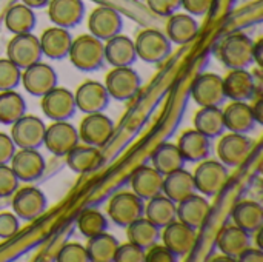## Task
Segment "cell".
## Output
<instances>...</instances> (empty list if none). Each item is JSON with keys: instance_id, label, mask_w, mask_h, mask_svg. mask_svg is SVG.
Masks as SVG:
<instances>
[{"instance_id": "obj_36", "label": "cell", "mask_w": 263, "mask_h": 262, "mask_svg": "<svg viewBox=\"0 0 263 262\" xmlns=\"http://www.w3.org/2000/svg\"><path fill=\"white\" fill-rule=\"evenodd\" d=\"M126 238L128 242L146 250L153 244L159 242L160 229L153 222H149L145 216H142L126 227Z\"/></svg>"}, {"instance_id": "obj_23", "label": "cell", "mask_w": 263, "mask_h": 262, "mask_svg": "<svg viewBox=\"0 0 263 262\" xmlns=\"http://www.w3.org/2000/svg\"><path fill=\"white\" fill-rule=\"evenodd\" d=\"M131 190L140 199H153L163 191V174L154 167L142 165L131 176Z\"/></svg>"}, {"instance_id": "obj_48", "label": "cell", "mask_w": 263, "mask_h": 262, "mask_svg": "<svg viewBox=\"0 0 263 262\" xmlns=\"http://www.w3.org/2000/svg\"><path fill=\"white\" fill-rule=\"evenodd\" d=\"M214 0H180L182 8L191 15H205L211 9Z\"/></svg>"}, {"instance_id": "obj_49", "label": "cell", "mask_w": 263, "mask_h": 262, "mask_svg": "<svg viewBox=\"0 0 263 262\" xmlns=\"http://www.w3.org/2000/svg\"><path fill=\"white\" fill-rule=\"evenodd\" d=\"M15 144L11 139L9 134H5L0 131V165L2 164H9V161L12 159L14 153H15Z\"/></svg>"}, {"instance_id": "obj_46", "label": "cell", "mask_w": 263, "mask_h": 262, "mask_svg": "<svg viewBox=\"0 0 263 262\" xmlns=\"http://www.w3.org/2000/svg\"><path fill=\"white\" fill-rule=\"evenodd\" d=\"M146 5L154 14L160 17H168L182 8L180 0H146Z\"/></svg>"}, {"instance_id": "obj_43", "label": "cell", "mask_w": 263, "mask_h": 262, "mask_svg": "<svg viewBox=\"0 0 263 262\" xmlns=\"http://www.w3.org/2000/svg\"><path fill=\"white\" fill-rule=\"evenodd\" d=\"M18 182L20 181L17 179L12 168L8 167V164H2L0 165V199L11 198L14 191L18 188Z\"/></svg>"}, {"instance_id": "obj_2", "label": "cell", "mask_w": 263, "mask_h": 262, "mask_svg": "<svg viewBox=\"0 0 263 262\" xmlns=\"http://www.w3.org/2000/svg\"><path fill=\"white\" fill-rule=\"evenodd\" d=\"M219 59L230 69L251 66L254 63V40L245 32L227 36L219 46Z\"/></svg>"}, {"instance_id": "obj_47", "label": "cell", "mask_w": 263, "mask_h": 262, "mask_svg": "<svg viewBox=\"0 0 263 262\" xmlns=\"http://www.w3.org/2000/svg\"><path fill=\"white\" fill-rule=\"evenodd\" d=\"M18 229H20V222L14 213H9V212L0 213V238L2 239L12 238L18 232Z\"/></svg>"}, {"instance_id": "obj_26", "label": "cell", "mask_w": 263, "mask_h": 262, "mask_svg": "<svg viewBox=\"0 0 263 262\" xmlns=\"http://www.w3.org/2000/svg\"><path fill=\"white\" fill-rule=\"evenodd\" d=\"M165 34L171 43L186 45V43H191L197 37L199 23L194 19V15L188 12H174L168 15Z\"/></svg>"}, {"instance_id": "obj_52", "label": "cell", "mask_w": 263, "mask_h": 262, "mask_svg": "<svg viewBox=\"0 0 263 262\" xmlns=\"http://www.w3.org/2000/svg\"><path fill=\"white\" fill-rule=\"evenodd\" d=\"M48 2H49V0H22V3H23V5H26V6L32 8V9L43 8V6H46V5H48Z\"/></svg>"}, {"instance_id": "obj_40", "label": "cell", "mask_w": 263, "mask_h": 262, "mask_svg": "<svg viewBox=\"0 0 263 262\" xmlns=\"http://www.w3.org/2000/svg\"><path fill=\"white\" fill-rule=\"evenodd\" d=\"M77 229L85 238H92L106 232L108 219L100 210L86 208L77 218Z\"/></svg>"}, {"instance_id": "obj_27", "label": "cell", "mask_w": 263, "mask_h": 262, "mask_svg": "<svg viewBox=\"0 0 263 262\" xmlns=\"http://www.w3.org/2000/svg\"><path fill=\"white\" fill-rule=\"evenodd\" d=\"M176 145L179 147L185 162L205 161L210 158L211 153V139L197 131L196 128L183 131Z\"/></svg>"}, {"instance_id": "obj_30", "label": "cell", "mask_w": 263, "mask_h": 262, "mask_svg": "<svg viewBox=\"0 0 263 262\" xmlns=\"http://www.w3.org/2000/svg\"><path fill=\"white\" fill-rule=\"evenodd\" d=\"M166 198L179 204L180 201L186 199L188 196L197 193L194 187L193 173H190L185 168H180L177 171H173L166 176H163V191Z\"/></svg>"}, {"instance_id": "obj_41", "label": "cell", "mask_w": 263, "mask_h": 262, "mask_svg": "<svg viewBox=\"0 0 263 262\" xmlns=\"http://www.w3.org/2000/svg\"><path fill=\"white\" fill-rule=\"evenodd\" d=\"M22 69L8 57L0 59V91L15 90L20 85Z\"/></svg>"}, {"instance_id": "obj_21", "label": "cell", "mask_w": 263, "mask_h": 262, "mask_svg": "<svg viewBox=\"0 0 263 262\" xmlns=\"http://www.w3.org/2000/svg\"><path fill=\"white\" fill-rule=\"evenodd\" d=\"M39 42H40L42 54L45 57L51 60H62L68 57L72 37L66 28L54 25L51 28H46L42 32V36L39 37Z\"/></svg>"}, {"instance_id": "obj_29", "label": "cell", "mask_w": 263, "mask_h": 262, "mask_svg": "<svg viewBox=\"0 0 263 262\" xmlns=\"http://www.w3.org/2000/svg\"><path fill=\"white\" fill-rule=\"evenodd\" d=\"M216 244L222 255L237 259L239 255L251 246V235L237 225H227L219 232Z\"/></svg>"}, {"instance_id": "obj_24", "label": "cell", "mask_w": 263, "mask_h": 262, "mask_svg": "<svg viewBox=\"0 0 263 262\" xmlns=\"http://www.w3.org/2000/svg\"><path fill=\"white\" fill-rule=\"evenodd\" d=\"M210 218V204L202 195H191L177 204V221L199 230Z\"/></svg>"}, {"instance_id": "obj_8", "label": "cell", "mask_w": 263, "mask_h": 262, "mask_svg": "<svg viewBox=\"0 0 263 262\" xmlns=\"http://www.w3.org/2000/svg\"><path fill=\"white\" fill-rule=\"evenodd\" d=\"M42 48L39 37L32 32L15 34L8 42L6 46V57L15 63L20 69H25L37 62L42 60Z\"/></svg>"}, {"instance_id": "obj_44", "label": "cell", "mask_w": 263, "mask_h": 262, "mask_svg": "<svg viewBox=\"0 0 263 262\" xmlns=\"http://www.w3.org/2000/svg\"><path fill=\"white\" fill-rule=\"evenodd\" d=\"M114 262H145V250L131 242L119 244Z\"/></svg>"}, {"instance_id": "obj_15", "label": "cell", "mask_w": 263, "mask_h": 262, "mask_svg": "<svg viewBox=\"0 0 263 262\" xmlns=\"http://www.w3.org/2000/svg\"><path fill=\"white\" fill-rule=\"evenodd\" d=\"M20 83L23 85L25 91L34 97H42L49 90L57 86V73L48 63L42 60L22 69Z\"/></svg>"}, {"instance_id": "obj_39", "label": "cell", "mask_w": 263, "mask_h": 262, "mask_svg": "<svg viewBox=\"0 0 263 262\" xmlns=\"http://www.w3.org/2000/svg\"><path fill=\"white\" fill-rule=\"evenodd\" d=\"M26 113V102L15 90L0 91V124L12 125Z\"/></svg>"}, {"instance_id": "obj_34", "label": "cell", "mask_w": 263, "mask_h": 262, "mask_svg": "<svg viewBox=\"0 0 263 262\" xmlns=\"http://www.w3.org/2000/svg\"><path fill=\"white\" fill-rule=\"evenodd\" d=\"M231 216H233L234 225L240 227L250 235L263 229V208L259 202L242 201L234 207Z\"/></svg>"}, {"instance_id": "obj_19", "label": "cell", "mask_w": 263, "mask_h": 262, "mask_svg": "<svg viewBox=\"0 0 263 262\" xmlns=\"http://www.w3.org/2000/svg\"><path fill=\"white\" fill-rule=\"evenodd\" d=\"M109 94L102 82L86 80L80 86H77L74 93V100L77 110L85 114L89 113H102L106 110L109 103Z\"/></svg>"}, {"instance_id": "obj_22", "label": "cell", "mask_w": 263, "mask_h": 262, "mask_svg": "<svg viewBox=\"0 0 263 262\" xmlns=\"http://www.w3.org/2000/svg\"><path fill=\"white\" fill-rule=\"evenodd\" d=\"M225 97L231 100L247 102L256 94V82L253 74L247 69H230V73L222 77Z\"/></svg>"}, {"instance_id": "obj_16", "label": "cell", "mask_w": 263, "mask_h": 262, "mask_svg": "<svg viewBox=\"0 0 263 262\" xmlns=\"http://www.w3.org/2000/svg\"><path fill=\"white\" fill-rule=\"evenodd\" d=\"M9 164L17 179L26 184L39 181L43 176L46 165L43 156L39 153V150L34 148H20L18 151L15 150Z\"/></svg>"}, {"instance_id": "obj_31", "label": "cell", "mask_w": 263, "mask_h": 262, "mask_svg": "<svg viewBox=\"0 0 263 262\" xmlns=\"http://www.w3.org/2000/svg\"><path fill=\"white\" fill-rule=\"evenodd\" d=\"M68 167L79 174H86L96 171L102 164V154L97 147L91 145H76L66 156Z\"/></svg>"}, {"instance_id": "obj_32", "label": "cell", "mask_w": 263, "mask_h": 262, "mask_svg": "<svg viewBox=\"0 0 263 262\" xmlns=\"http://www.w3.org/2000/svg\"><path fill=\"white\" fill-rule=\"evenodd\" d=\"M143 216L162 230L177 219V204L162 193L153 199H148Z\"/></svg>"}, {"instance_id": "obj_33", "label": "cell", "mask_w": 263, "mask_h": 262, "mask_svg": "<svg viewBox=\"0 0 263 262\" xmlns=\"http://www.w3.org/2000/svg\"><path fill=\"white\" fill-rule=\"evenodd\" d=\"M194 128L210 139L220 137L227 128L220 107H200L194 114Z\"/></svg>"}, {"instance_id": "obj_37", "label": "cell", "mask_w": 263, "mask_h": 262, "mask_svg": "<svg viewBox=\"0 0 263 262\" xmlns=\"http://www.w3.org/2000/svg\"><path fill=\"white\" fill-rule=\"evenodd\" d=\"M153 167L163 176L185 167V159L176 144H162L153 154Z\"/></svg>"}, {"instance_id": "obj_25", "label": "cell", "mask_w": 263, "mask_h": 262, "mask_svg": "<svg viewBox=\"0 0 263 262\" xmlns=\"http://www.w3.org/2000/svg\"><path fill=\"white\" fill-rule=\"evenodd\" d=\"M222 111H223L225 128L231 133L248 134L254 130V127L257 124L253 108L247 102L233 100Z\"/></svg>"}, {"instance_id": "obj_50", "label": "cell", "mask_w": 263, "mask_h": 262, "mask_svg": "<svg viewBox=\"0 0 263 262\" xmlns=\"http://www.w3.org/2000/svg\"><path fill=\"white\" fill-rule=\"evenodd\" d=\"M237 261L240 262H263V250L262 249H254V247H248V249H245L240 255H239V258H237Z\"/></svg>"}, {"instance_id": "obj_42", "label": "cell", "mask_w": 263, "mask_h": 262, "mask_svg": "<svg viewBox=\"0 0 263 262\" xmlns=\"http://www.w3.org/2000/svg\"><path fill=\"white\" fill-rule=\"evenodd\" d=\"M59 262H89L86 246H82L79 242H69L65 244L60 252L57 253Z\"/></svg>"}, {"instance_id": "obj_14", "label": "cell", "mask_w": 263, "mask_h": 262, "mask_svg": "<svg viewBox=\"0 0 263 262\" xmlns=\"http://www.w3.org/2000/svg\"><path fill=\"white\" fill-rule=\"evenodd\" d=\"M40 105H42L43 114L48 119H51L52 122L68 120L77 111L74 93H71L66 88H62V86H54L46 94H43Z\"/></svg>"}, {"instance_id": "obj_5", "label": "cell", "mask_w": 263, "mask_h": 262, "mask_svg": "<svg viewBox=\"0 0 263 262\" xmlns=\"http://www.w3.org/2000/svg\"><path fill=\"white\" fill-rule=\"evenodd\" d=\"M134 46L137 57L146 63H160L173 51V43L166 34L153 28L140 31L134 40Z\"/></svg>"}, {"instance_id": "obj_9", "label": "cell", "mask_w": 263, "mask_h": 262, "mask_svg": "<svg viewBox=\"0 0 263 262\" xmlns=\"http://www.w3.org/2000/svg\"><path fill=\"white\" fill-rule=\"evenodd\" d=\"M46 196L37 187H22L12 195V212L22 221H35L46 210Z\"/></svg>"}, {"instance_id": "obj_17", "label": "cell", "mask_w": 263, "mask_h": 262, "mask_svg": "<svg viewBox=\"0 0 263 262\" xmlns=\"http://www.w3.org/2000/svg\"><path fill=\"white\" fill-rule=\"evenodd\" d=\"M162 242L173 252L176 258L190 255L197 244V230L185 225L180 221H174L163 227Z\"/></svg>"}, {"instance_id": "obj_4", "label": "cell", "mask_w": 263, "mask_h": 262, "mask_svg": "<svg viewBox=\"0 0 263 262\" xmlns=\"http://www.w3.org/2000/svg\"><path fill=\"white\" fill-rule=\"evenodd\" d=\"M103 85L109 97L125 102L137 96L142 86V79L131 66H112V69L106 74Z\"/></svg>"}, {"instance_id": "obj_45", "label": "cell", "mask_w": 263, "mask_h": 262, "mask_svg": "<svg viewBox=\"0 0 263 262\" xmlns=\"http://www.w3.org/2000/svg\"><path fill=\"white\" fill-rule=\"evenodd\" d=\"M176 256L165 244H153L145 250V262H176Z\"/></svg>"}, {"instance_id": "obj_12", "label": "cell", "mask_w": 263, "mask_h": 262, "mask_svg": "<svg viewBox=\"0 0 263 262\" xmlns=\"http://www.w3.org/2000/svg\"><path fill=\"white\" fill-rule=\"evenodd\" d=\"M79 131L68 120H55L46 127L43 145L54 156L65 158L76 145H79Z\"/></svg>"}, {"instance_id": "obj_18", "label": "cell", "mask_w": 263, "mask_h": 262, "mask_svg": "<svg viewBox=\"0 0 263 262\" xmlns=\"http://www.w3.org/2000/svg\"><path fill=\"white\" fill-rule=\"evenodd\" d=\"M123 28V17L119 11L109 6H97L88 17L89 34L96 36L100 40H108L120 34Z\"/></svg>"}, {"instance_id": "obj_35", "label": "cell", "mask_w": 263, "mask_h": 262, "mask_svg": "<svg viewBox=\"0 0 263 262\" xmlns=\"http://www.w3.org/2000/svg\"><path fill=\"white\" fill-rule=\"evenodd\" d=\"M5 26L12 36L32 32V29L35 26L34 9L23 3L12 5L5 14Z\"/></svg>"}, {"instance_id": "obj_7", "label": "cell", "mask_w": 263, "mask_h": 262, "mask_svg": "<svg viewBox=\"0 0 263 262\" xmlns=\"http://www.w3.org/2000/svg\"><path fill=\"white\" fill-rule=\"evenodd\" d=\"M253 144L254 142L247 134L231 133V131L227 134L223 133L217 144L219 161L228 168L240 167L248 159V156L253 150Z\"/></svg>"}, {"instance_id": "obj_13", "label": "cell", "mask_w": 263, "mask_h": 262, "mask_svg": "<svg viewBox=\"0 0 263 262\" xmlns=\"http://www.w3.org/2000/svg\"><path fill=\"white\" fill-rule=\"evenodd\" d=\"M191 96L199 107H220L227 99L223 79L214 73H203L197 76L191 86Z\"/></svg>"}, {"instance_id": "obj_51", "label": "cell", "mask_w": 263, "mask_h": 262, "mask_svg": "<svg viewBox=\"0 0 263 262\" xmlns=\"http://www.w3.org/2000/svg\"><path fill=\"white\" fill-rule=\"evenodd\" d=\"M251 108H253V113H254V116H256V120H257L259 124H262L263 122V99H257V100H256V103H254Z\"/></svg>"}, {"instance_id": "obj_10", "label": "cell", "mask_w": 263, "mask_h": 262, "mask_svg": "<svg viewBox=\"0 0 263 262\" xmlns=\"http://www.w3.org/2000/svg\"><path fill=\"white\" fill-rule=\"evenodd\" d=\"M46 125L45 122L31 114H23L11 125V139L17 148L39 150L43 145Z\"/></svg>"}, {"instance_id": "obj_6", "label": "cell", "mask_w": 263, "mask_h": 262, "mask_svg": "<svg viewBox=\"0 0 263 262\" xmlns=\"http://www.w3.org/2000/svg\"><path fill=\"white\" fill-rule=\"evenodd\" d=\"M193 179L197 193L208 198L216 196L228 179V167L214 159L200 161L193 173Z\"/></svg>"}, {"instance_id": "obj_1", "label": "cell", "mask_w": 263, "mask_h": 262, "mask_svg": "<svg viewBox=\"0 0 263 262\" xmlns=\"http://www.w3.org/2000/svg\"><path fill=\"white\" fill-rule=\"evenodd\" d=\"M68 57L79 71H97L105 65L103 40L92 34H82L77 39H72Z\"/></svg>"}, {"instance_id": "obj_28", "label": "cell", "mask_w": 263, "mask_h": 262, "mask_svg": "<svg viewBox=\"0 0 263 262\" xmlns=\"http://www.w3.org/2000/svg\"><path fill=\"white\" fill-rule=\"evenodd\" d=\"M105 62L111 66H131L136 59V46L134 40L128 36L117 34L108 40H105Z\"/></svg>"}, {"instance_id": "obj_11", "label": "cell", "mask_w": 263, "mask_h": 262, "mask_svg": "<svg viewBox=\"0 0 263 262\" xmlns=\"http://www.w3.org/2000/svg\"><path fill=\"white\" fill-rule=\"evenodd\" d=\"M79 139L85 145L91 147H103L112 136L114 124L111 117L102 113H89L86 114L79 127Z\"/></svg>"}, {"instance_id": "obj_3", "label": "cell", "mask_w": 263, "mask_h": 262, "mask_svg": "<svg viewBox=\"0 0 263 262\" xmlns=\"http://www.w3.org/2000/svg\"><path fill=\"white\" fill-rule=\"evenodd\" d=\"M106 213L116 225L126 229L131 222L143 216L145 201L133 191H119L109 199Z\"/></svg>"}, {"instance_id": "obj_20", "label": "cell", "mask_w": 263, "mask_h": 262, "mask_svg": "<svg viewBox=\"0 0 263 262\" xmlns=\"http://www.w3.org/2000/svg\"><path fill=\"white\" fill-rule=\"evenodd\" d=\"M46 6L49 20L66 29L77 26L85 14L83 0H49Z\"/></svg>"}, {"instance_id": "obj_38", "label": "cell", "mask_w": 263, "mask_h": 262, "mask_svg": "<svg viewBox=\"0 0 263 262\" xmlns=\"http://www.w3.org/2000/svg\"><path fill=\"white\" fill-rule=\"evenodd\" d=\"M117 247H119V241L106 232L88 238L86 250H88L89 262H114Z\"/></svg>"}]
</instances>
